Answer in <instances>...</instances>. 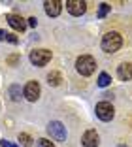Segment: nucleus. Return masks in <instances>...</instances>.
I'll use <instances>...</instances> for the list:
<instances>
[{"label": "nucleus", "mask_w": 132, "mask_h": 147, "mask_svg": "<svg viewBox=\"0 0 132 147\" xmlns=\"http://www.w3.org/2000/svg\"><path fill=\"white\" fill-rule=\"evenodd\" d=\"M51 61V51L49 49H34L30 51V62L34 66H45Z\"/></svg>", "instance_id": "nucleus-5"}, {"label": "nucleus", "mask_w": 132, "mask_h": 147, "mask_svg": "<svg viewBox=\"0 0 132 147\" xmlns=\"http://www.w3.org/2000/svg\"><path fill=\"white\" fill-rule=\"evenodd\" d=\"M111 83V78H110V74L102 72L100 76H98V87H108Z\"/></svg>", "instance_id": "nucleus-13"}, {"label": "nucleus", "mask_w": 132, "mask_h": 147, "mask_svg": "<svg viewBox=\"0 0 132 147\" xmlns=\"http://www.w3.org/2000/svg\"><path fill=\"white\" fill-rule=\"evenodd\" d=\"M47 134L53 140H57V142H64L66 140V126L60 121H51L47 125Z\"/></svg>", "instance_id": "nucleus-4"}, {"label": "nucleus", "mask_w": 132, "mask_h": 147, "mask_svg": "<svg viewBox=\"0 0 132 147\" xmlns=\"http://www.w3.org/2000/svg\"><path fill=\"white\" fill-rule=\"evenodd\" d=\"M96 117L100 119V121H104V123H108V121H111L113 119V115H115V109H113V106L108 102V100H104V102H98L96 104Z\"/></svg>", "instance_id": "nucleus-3"}, {"label": "nucleus", "mask_w": 132, "mask_h": 147, "mask_svg": "<svg viewBox=\"0 0 132 147\" xmlns=\"http://www.w3.org/2000/svg\"><path fill=\"white\" fill-rule=\"evenodd\" d=\"M117 76H119L123 81H130L132 79V64L130 62H123V64L117 68Z\"/></svg>", "instance_id": "nucleus-11"}, {"label": "nucleus", "mask_w": 132, "mask_h": 147, "mask_svg": "<svg viewBox=\"0 0 132 147\" xmlns=\"http://www.w3.org/2000/svg\"><path fill=\"white\" fill-rule=\"evenodd\" d=\"M43 8H45V13L49 17H57L62 9V4H60L59 0H45L43 2Z\"/></svg>", "instance_id": "nucleus-10"}, {"label": "nucleus", "mask_w": 132, "mask_h": 147, "mask_svg": "<svg viewBox=\"0 0 132 147\" xmlns=\"http://www.w3.org/2000/svg\"><path fill=\"white\" fill-rule=\"evenodd\" d=\"M117 147H127V145H117Z\"/></svg>", "instance_id": "nucleus-22"}, {"label": "nucleus", "mask_w": 132, "mask_h": 147, "mask_svg": "<svg viewBox=\"0 0 132 147\" xmlns=\"http://www.w3.org/2000/svg\"><path fill=\"white\" fill-rule=\"evenodd\" d=\"M0 147H19V145H15V143L8 142V140H0Z\"/></svg>", "instance_id": "nucleus-19"}, {"label": "nucleus", "mask_w": 132, "mask_h": 147, "mask_svg": "<svg viewBox=\"0 0 132 147\" xmlns=\"http://www.w3.org/2000/svg\"><path fill=\"white\" fill-rule=\"evenodd\" d=\"M6 19H8V25L12 26V28H15V30H19V32H23L26 28L25 19H23L21 15H17V13H9Z\"/></svg>", "instance_id": "nucleus-9"}, {"label": "nucleus", "mask_w": 132, "mask_h": 147, "mask_svg": "<svg viewBox=\"0 0 132 147\" xmlns=\"http://www.w3.org/2000/svg\"><path fill=\"white\" fill-rule=\"evenodd\" d=\"M123 45V36L119 32H108L102 38V49L106 53H115L119 51V47Z\"/></svg>", "instance_id": "nucleus-1"}, {"label": "nucleus", "mask_w": 132, "mask_h": 147, "mask_svg": "<svg viewBox=\"0 0 132 147\" xmlns=\"http://www.w3.org/2000/svg\"><path fill=\"white\" fill-rule=\"evenodd\" d=\"M40 92H42V89H40V83L38 81H28L25 85V91H23V94H25V98L28 100V102H36V100L40 98Z\"/></svg>", "instance_id": "nucleus-6"}, {"label": "nucleus", "mask_w": 132, "mask_h": 147, "mask_svg": "<svg viewBox=\"0 0 132 147\" xmlns=\"http://www.w3.org/2000/svg\"><path fill=\"white\" fill-rule=\"evenodd\" d=\"M60 81H62V78H60V74L59 72H49L47 74V83L49 85H53V87H57V85H60Z\"/></svg>", "instance_id": "nucleus-12"}, {"label": "nucleus", "mask_w": 132, "mask_h": 147, "mask_svg": "<svg viewBox=\"0 0 132 147\" xmlns=\"http://www.w3.org/2000/svg\"><path fill=\"white\" fill-rule=\"evenodd\" d=\"M81 143H83V147H98L100 136H98L96 130H87L83 134V138H81Z\"/></svg>", "instance_id": "nucleus-8"}, {"label": "nucleus", "mask_w": 132, "mask_h": 147, "mask_svg": "<svg viewBox=\"0 0 132 147\" xmlns=\"http://www.w3.org/2000/svg\"><path fill=\"white\" fill-rule=\"evenodd\" d=\"M26 25H28V26H36V25H38V19H36V17H30Z\"/></svg>", "instance_id": "nucleus-21"}, {"label": "nucleus", "mask_w": 132, "mask_h": 147, "mask_svg": "<svg viewBox=\"0 0 132 147\" xmlns=\"http://www.w3.org/2000/svg\"><path fill=\"white\" fill-rule=\"evenodd\" d=\"M0 40H4V42H9V43H17V36L9 34L6 30H0Z\"/></svg>", "instance_id": "nucleus-14"}, {"label": "nucleus", "mask_w": 132, "mask_h": 147, "mask_svg": "<svg viewBox=\"0 0 132 147\" xmlns=\"http://www.w3.org/2000/svg\"><path fill=\"white\" fill-rule=\"evenodd\" d=\"M76 70L81 76H91L96 70V61L91 55H81V57H77V61H76Z\"/></svg>", "instance_id": "nucleus-2"}, {"label": "nucleus", "mask_w": 132, "mask_h": 147, "mask_svg": "<svg viewBox=\"0 0 132 147\" xmlns=\"http://www.w3.org/2000/svg\"><path fill=\"white\" fill-rule=\"evenodd\" d=\"M9 94H12V100H19L21 98V89L17 85H12L9 87Z\"/></svg>", "instance_id": "nucleus-17"}, {"label": "nucleus", "mask_w": 132, "mask_h": 147, "mask_svg": "<svg viewBox=\"0 0 132 147\" xmlns=\"http://www.w3.org/2000/svg\"><path fill=\"white\" fill-rule=\"evenodd\" d=\"M66 9H68L72 15L79 17V15H83V13L87 11V2L85 0H68V2H66Z\"/></svg>", "instance_id": "nucleus-7"}, {"label": "nucleus", "mask_w": 132, "mask_h": 147, "mask_svg": "<svg viewBox=\"0 0 132 147\" xmlns=\"http://www.w3.org/2000/svg\"><path fill=\"white\" fill-rule=\"evenodd\" d=\"M110 9H111V6L106 4V2H102V4H100V9H98V17L104 19V17L108 15V11H110Z\"/></svg>", "instance_id": "nucleus-16"}, {"label": "nucleus", "mask_w": 132, "mask_h": 147, "mask_svg": "<svg viewBox=\"0 0 132 147\" xmlns=\"http://www.w3.org/2000/svg\"><path fill=\"white\" fill-rule=\"evenodd\" d=\"M38 147H55V143L49 142L47 138H40L38 140Z\"/></svg>", "instance_id": "nucleus-18"}, {"label": "nucleus", "mask_w": 132, "mask_h": 147, "mask_svg": "<svg viewBox=\"0 0 132 147\" xmlns=\"http://www.w3.org/2000/svg\"><path fill=\"white\" fill-rule=\"evenodd\" d=\"M19 142H21L23 147H30V145H32V138H30L28 134H25V132L19 134Z\"/></svg>", "instance_id": "nucleus-15"}, {"label": "nucleus", "mask_w": 132, "mask_h": 147, "mask_svg": "<svg viewBox=\"0 0 132 147\" xmlns=\"http://www.w3.org/2000/svg\"><path fill=\"white\" fill-rule=\"evenodd\" d=\"M17 61H19V57H17V55H12V57H8V62H9V64H15Z\"/></svg>", "instance_id": "nucleus-20"}]
</instances>
